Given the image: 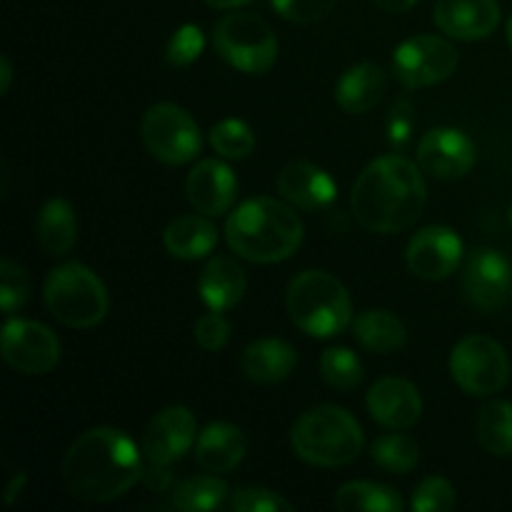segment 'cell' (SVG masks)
Segmentation results:
<instances>
[{
  "label": "cell",
  "instance_id": "33",
  "mask_svg": "<svg viewBox=\"0 0 512 512\" xmlns=\"http://www.w3.org/2000/svg\"><path fill=\"white\" fill-rule=\"evenodd\" d=\"M30 298V278L23 265L5 258L0 263V308L5 315H13L15 310L23 308Z\"/></svg>",
  "mask_w": 512,
  "mask_h": 512
},
{
  "label": "cell",
  "instance_id": "24",
  "mask_svg": "<svg viewBox=\"0 0 512 512\" xmlns=\"http://www.w3.org/2000/svg\"><path fill=\"white\" fill-rule=\"evenodd\" d=\"M35 240L45 255L63 258L78 243V218L65 198H50L35 220Z\"/></svg>",
  "mask_w": 512,
  "mask_h": 512
},
{
  "label": "cell",
  "instance_id": "14",
  "mask_svg": "<svg viewBox=\"0 0 512 512\" xmlns=\"http://www.w3.org/2000/svg\"><path fill=\"white\" fill-rule=\"evenodd\" d=\"M198 423L185 405L160 410L145 428L140 448L150 465H173L195 445Z\"/></svg>",
  "mask_w": 512,
  "mask_h": 512
},
{
  "label": "cell",
  "instance_id": "30",
  "mask_svg": "<svg viewBox=\"0 0 512 512\" xmlns=\"http://www.w3.org/2000/svg\"><path fill=\"white\" fill-rule=\"evenodd\" d=\"M370 458L380 470L390 475H408L418 468L420 448L413 438L403 433H390L370 445Z\"/></svg>",
  "mask_w": 512,
  "mask_h": 512
},
{
  "label": "cell",
  "instance_id": "12",
  "mask_svg": "<svg viewBox=\"0 0 512 512\" xmlns=\"http://www.w3.org/2000/svg\"><path fill=\"white\" fill-rule=\"evenodd\" d=\"M463 293L483 313L505 308L512 298V268L505 255L493 248H478L463 268Z\"/></svg>",
  "mask_w": 512,
  "mask_h": 512
},
{
  "label": "cell",
  "instance_id": "43",
  "mask_svg": "<svg viewBox=\"0 0 512 512\" xmlns=\"http://www.w3.org/2000/svg\"><path fill=\"white\" fill-rule=\"evenodd\" d=\"M23 485H25V475L23 473H15L13 475V483H10L8 488H5V500H8V505L13 503L15 498H18V490H23Z\"/></svg>",
  "mask_w": 512,
  "mask_h": 512
},
{
  "label": "cell",
  "instance_id": "46",
  "mask_svg": "<svg viewBox=\"0 0 512 512\" xmlns=\"http://www.w3.org/2000/svg\"><path fill=\"white\" fill-rule=\"evenodd\" d=\"M508 220H510V225H512V205H510V210H508Z\"/></svg>",
  "mask_w": 512,
  "mask_h": 512
},
{
  "label": "cell",
  "instance_id": "1",
  "mask_svg": "<svg viewBox=\"0 0 512 512\" xmlns=\"http://www.w3.org/2000/svg\"><path fill=\"white\" fill-rule=\"evenodd\" d=\"M140 450L123 430H88L70 445L63 458L60 475L65 490L83 503H110L120 498L143 480Z\"/></svg>",
  "mask_w": 512,
  "mask_h": 512
},
{
  "label": "cell",
  "instance_id": "26",
  "mask_svg": "<svg viewBox=\"0 0 512 512\" xmlns=\"http://www.w3.org/2000/svg\"><path fill=\"white\" fill-rule=\"evenodd\" d=\"M355 340L365 350L378 355H390L408 343V330L403 320L390 310H365L353 320Z\"/></svg>",
  "mask_w": 512,
  "mask_h": 512
},
{
  "label": "cell",
  "instance_id": "35",
  "mask_svg": "<svg viewBox=\"0 0 512 512\" xmlns=\"http://www.w3.org/2000/svg\"><path fill=\"white\" fill-rule=\"evenodd\" d=\"M458 503L455 488L445 478H425L413 493L415 512H450Z\"/></svg>",
  "mask_w": 512,
  "mask_h": 512
},
{
  "label": "cell",
  "instance_id": "39",
  "mask_svg": "<svg viewBox=\"0 0 512 512\" xmlns=\"http://www.w3.org/2000/svg\"><path fill=\"white\" fill-rule=\"evenodd\" d=\"M195 340H198L200 348L208 350V353L223 350L230 340V325L228 320L223 318V313L210 310L208 315H203V318L195 323Z\"/></svg>",
  "mask_w": 512,
  "mask_h": 512
},
{
  "label": "cell",
  "instance_id": "28",
  "mask_svg": "<svg viewBox=\"0 0 512 512\" xmlns=\"http://www.w3.org/2000/svg\"><path fill=\"white\" fill-rule=\"evenodd\" d=\"M478 440L495 458L512 455V405L505 400H490L478 413Z\"/></svg>",
  "mask_w": 512,
  "mask_h": 512
},
{
  "label": "cell",
  "instance_id": "29",
  "mask_svg": "<svg viewBox=\"0 0 512 512\" xmlns=\"http://www.w3.org/2000/svg\"><path fill=\"white\" fill-rule=\"evenodd\" d=\"M228 498V485L215 473L195 475L183 480L170 495V505L183 512H208L218 510Z\"/></svg>",
  "mask_w": 512,
  "mask_h": 512
},
{
  "label": "cell",
  "instance_id": "8",
  "mask_svg": "<svg viewBox=\"0 0 512 512\" xmlns=\"http://www.w3.org/2000/svg\"><path fill=\"white\" fill-rule=\"evenodd\" d=\"M140 140L155 160L165 165H185L198 158L203 135L185 108L173 103H155L140 120Z\"/></svg>",
  "mask_w": 512,
  "mask_h": 512
},
{
  "label": "cell",
  "instance_id": "44",
  "mask_svg": "<svg viewBox=\"0 0 512 512\" xmlns=\"http://www.w3.org/2000/svg\"><path fill=\"white\" fill-rule=\"evenodd\" d=\"M208 5H213V8H220V10H235L240 8V5L250 3V0H205Z\"/></svg>",
  "mask_w": 512,
  "mask_h": 512
},
{
  "label": "cell",
  "instance_id": "18",
  "mask_svg": "<svg viewBox=\"0 0 512 512\" xmlns=\"http://www.w3.org/2000/svg\"><path fill=\"white\" fill-rule=\"evenodd\" d=\"M435 25L455 40H483L500 25L498 0H438L433 10Z\"/></svg>",
  "mask_w": 512,
  "mask_h": 512
},
{
  "label": "cell",
  "instance_id": "9",
  "mask_svg": "<svg viewBox=\"0 0 512 512\" xmlns=\"http://www.w3.org/2000/svg\"><path fill=\"white\" fill-rule=\"evenodd\" d=\"M453 380L475 398L500 393L510 380V363L503 345L488 335H468L450 355Z\"/></svg>",
  "mask_w": 512,
  "mask_h": 512
},
{
  "label": "cell",
  "instance_id": "23",
  "mask_svg": "<svg viewBox=\"0 0 512 512\" xmlns=\"http://www.w3.org/2000/svg\"><path fill=\"white\" fill-rule=\"evenodd\" d=\"M245 288H248L245 270L228 255H218L210 260L198 280V293L203 303L218 313L235 308L243 300Z\"/></svg>",
  "mask_w": 512,
  "mask_h": 512
},
{
  "label": "cell",
  "instance_id": "31",
  "mask_svg": "<svg viewBox=\"0 0 512 512\" xmlns=\"http://www.w3.org/2000/svg\"><path fill=\"white\" fill-rule=\"evenodd\" d=\"M320 375L335 390H355L365 378L363 363L350 348H328L320 355Z\"/></svg>",
  "mask_w": 512,
  "mask_h": 512
},
{
  "label": "cell",
  "instance_id": "34",
  "mask_svg": "<svg viewBox=\"0 0 512 512\" xmlns=\"http://www.w3.org/2000/svg\"><path fill=\"white\" fill-rule=\"evenodd\" d=\"M205 48L203 30L193 23L180 25L173 33V38L168 40V48H165V60H168L170 68H185V65L195 63L200 58Z\"/></svg>",
  "mask_w": 512,
  "mask_h": 512
},
{
  "label": "cell",
  "instance_id": "19",
  "mask_svg": "<svg viewBox=\"0 0 512 512\" xmlns=\"http://www.w3.org/2000/svg\"><path fill=\"white\" fill-rule=\"evenodd\" d=\"M275 188H278L280 198L285 203L295 205L300 210L328 208L335 200V195H338L335 180L323 168L305 163V160L285 165L278 173Z\"/></svg>",
  "mask_w": 512,
  "mask_h": 512
},
{
  "label": "cell",
  "instance_id": "17",
  "mask_svg": "<svg viewBox=\"0 0 512 512\" xmlns=\"http://www.w3.org/2000/svg\"><path fill=\"white\" fill-rule=\"evenodd\" d=\"M368 413L388 430H410L423 415V398L405 378H380L368 393Z\"/></svg>",
  "mask_w": 512,
  "mask_h": 512
},
{
  "label": "cell",
  "instance_id": "16",
  "mask_svg": "<svg viewBox=\"0 0 512 512\" xmlns=\"http://www.w3.org/2000/svg\"><path fill=\"white\" fill-rule=\"evenodd\" d=\"M190 205L208 218L228 213L238 198V178L223 160H200L185 180Z\"/></svg>",
  "mask_w": 512,
  "mask_h": 512
},
{
  "label": "cell",
  "instance_id": "6",
  "mask_svg": "<svg viewBox=\"0 0 512 512\" xmlns=\"http://www.w3.org/2000/svg\"><path fill=\"white\" fill-rule=\"evenodd\" d=\"M43 298L50 315L68 328L88 330L103 323L110 300L103 280L80 263L58 265L48 273Z\"/></svg>",
  "mask_w": 512,
  "mask_h": 512
},
{
  "label": "cell",
  "instance_id": "10",
  "mask_svg": "<svg viewBox=\"0 0 512 512\" xmlns=\"http://www.w3.org/2000/svg\"><path fill=\"white\" fill-rule=\"evenodd\" d=\"M458 63L455 45L440 35H415L400 43L393 55L395 78L410 90L443 83L458 70Z\"/></svg>",
  "mask_w": 512,
  "mask_h": 512
},
{
  "label": "cell",
  "instance_id": "2",
  "mask_svg": "<svg viewBox=\"0 0 512 512\" xmlns=\"http://www.w3.org/2000/svg\"><path fill=\"white\" fill-rule=\"evenodd\" d=\"M428 203L423 173L403 155L373 160L355 180L350 208L355 220L370 233L390 235L418 223Z\"/></svg>",
  "mask_w": 512,
  "mask_h": 512
},
{
  "label": "cell",
  "instance_id": "5",
  "mask_svg": "<svg viewBox=\"0 0 512 512\" xmlns=\"http://www.w3.org/2000/svg\"><path fill=\"white\" fill-rule=\"evenodd\" d=\"M288 315L310 338H333L353 320L348 288L325 270H305L288 285Z\"/></svg>",
  "mask_w": 512,
  "mask_h": 512
},
{
  "label": "cell",
  "instance_id": "27",
  "mask_svg": "<svg viewBox=\"0 0 512 512\" xmlns=\"http://www.w3.org/2000/svg\"><path fill=\"white\" fill-rule=\"evenodd\" d=\"M335 508L343 512H400L403 498L398 490L388 485L355 480V483L340 485L335 493Z\"/></svg>",
  "mask_w": 512,
  "mask_h": 512
},
{
  "label": "cell",
  "instance_id": "7",
  "mask_svg": "<svg viewBox=\"0 0 512 512\" xmlns=\"http://www.w3.org/2000/svg\"><path fill=\"white\" fill-rule=\"evenodd\" d=\"M213 45L230 68L263 75L278 60V38L260 15L228 13L213 28Z\"/></svg>",
  "mask_w": 512,
  "mask_h": 512
},
{
  "label": "cell",
  "instance_id": "42",
  "mask_svg": "<svg viewBox=\"0 0 512 512\" xmlns=\"http://www.w3.org/2000/svg\"><path fill=\"white\" fill-rule=\"evenodd\" d=\"M10 83H13V68H10L8 55L0 58V95H8Z\"/></svg>",
  "mask_w": 512,
  "mask_h": 512
},
{
  "label": "cell",
  "instance_id": "41",
  "mask_svg": "<svg viewBox=\"0 0 512 512\" xmlns=\"http://www.w3.org/2000/svg\"><path fill=\"white\" fill-rule=\"evenodd\" d=\"M373 3L380 5L383 10H388V13H405V10L418 5V0H373Z\"/></svg>",
  "mask_w": 512,
  "mask_h": 512
},
{
  "label": "cell",
  "instance_id": "37",
  "mask_svg": "<svg viewBox=\"0 0 512 512\" xmlns=\"http://www.w3.org/2000/svg\"><path fill=\"white\" fill-rule=\"evenodd\" d=\"M338 0H273V8L280 18L298 25L320 23L333 13Z\"/></svg>",
  "mask_w": 512,
  "mask_h": 512
},
{
  "label": "cell",
  "instance_id": "21",
  "mask_svg": "<svg viewBox=\"0 0 512 512\" xmlns=\"http://www.w3.org/2000/svg\"><path fill=\"white\" fill-rule=\"evenodd\" d=\"M295 365H298V353L293 345L280 338L255 340L240 358V370L245 373V378L260 385H273L290 378Z\"/></svg>",
  "mask_w": 512,
  "mask_h": 512
},
{
  "label": "cell",
  "instance_id": "15",
  "mask_svg": "<svg viewBox=\"0 0 512 512\" xmlns=\"http://www.w3.org/2000/svg\"><path fill=\"white\" fill-rule=\"evenodd\" d=\"M478 150L458 128H433L420 138L418 163L438 180H460L475 168Z\"/></svg>",
  "mask_w": 512,
  "mask_h": 512
},
{
  "label": "cell",
  "instance_id": "4",
  "mask_svg": "<svg viewBox=\"0 0 512 512\" xmlns=\"http://www.w3.org/2000/svg\"><path fill=\"white\" fill-rule=\"evenodd\" d=\"M295 455L318 468H340L363 453L365 435L358 420L338 405H318L300 415L290 433Z\"/></svg>",
  "mask_w": 512,
  "mask_h": 512
},
{
  "label": "cell",
  "instance_id": "36",
  "mask_svg": "<svg viewBox=\"0 0 512 512\" xmlns=\"http://www.w3.org/2000/svg\"><path fill=\"white\" fill-rule=\"evenodd\" d=\"M235 512H293V503L270 488H240L230 498Z\"/></svg>",
  "mask_w": 512,
  "mask_h": 512
},
{
  "label": "cell",
  "instance_id": "20",
  "mask_svg": "<svg viewBox=\"0 0 512 512\" xmlns=\"http://www.w3.org/2000/svg\"><path fill=\"white\" fill-rule=\"evenodd\" d=\"M245 453H248V440L233 423H210L195 443V460L205 473H230L238 468Z\"/></svg>",
  "mask_w": 512,
  "mask_h": 512
},
{
  "label": "cell",
  "instance_id": "13",
  "mask_svg": "<svg viewBox=\"0 0 512 512\" xmlns=\"http://www.w3.org/2000/svg\"><path fill=\"white\" fill-rule=\"evenodd\" d=\"M463 240L453 228L428 225L410 238L405 250V263L410 273L423 280H445L460 268L463 260Z\"/></svg>",
  "mask_w": 512,
  "mask_h": 512
},
{
  "label": "cell",
  "instance_id": "38",
  "mask_svg": "<svg viewBox=\"0 0 512 512\" xmlns=\"http://www.w3.org/2000/svg\"><path fill=\"white\" fill-rule=\"evenodd\" d=\"M415 130V105L408 98H398L390 108L388 120H385V135H388L390 148L403 150L408 140L413 138Z\"/></svg>",
  "mask_w": 512,
  "mask_h": 512
},
{
  "label": "cell",
  "instance_id": "3",
  "mask_svg": "<svg viewBox=\"0 0 512 512\" xmlns=\"http://www.w3.org/2000/svg\"><path fill=\"white\" fill-rule=\"evenodd\" d=\"M225 240L233 253L250 263H280L303 243V223L290 203L275 198H250L230 213L225 223Z\"/></svg>",
  "mask_w": 512,
  "mask_h": 512
},
{
  "label": "cell",
  "instance_id": "25",
  "mask_svg": "<svg viewBox=\"0 0 512 512\" xmlns=\"http://www.w3.org/2000/svg\"><path fill=\"white\" fill-rule=\"evenodd\" d=\"M208 215H180L170 220L163 233L165 250L178 260H200L210 255L218 245V230Z\"/></svg>",
  "mask_w": 512,
  "mask_h": 512
},
{
  "label": "cell",
  "instance_id": "11",
  "mask_svg": "<svg viewBox=\"0 0 512 512\" xmlns=\"http://www.w3.org/2000/svg\"><path fill=\"white\" fill-rule=\"evenodd\" d=\"M3 360L20 375H45L60 363V340L48 325L10 318L0 335Z\"/></svg>",
  "mask_w": 512,
  "mask_h": 512
},
{
  "label": "cell",
  "instance_id": "22",
  "mask_svg": "<svg viewBox=\"0 0 512 512\" xmlns=\"http://www.w3.org/2000/svg\"><path fill=\"white\" fill-rule=\"evenodd\" d=\"M388 90V75L375 63H358L335 85V103L350 115H363L380 103Z\"/></svg>",
  "mask_w": 512,
  "mask_h": 512
},
{
  "label": "cell",
  "instance_id": "45",
  "mask_svg": "<svg viewBox=\"0 0 512 512\" xmlns=\"http://www.w3.org/2000/svg\"><path fill=\"white\" fill-rule=\"evenodd\" d=\"M508 43H510V48H512V20L508 23Z\"/></svg>",
  "mask_w": 512,
  "mask_h": 512
},
{
  "label": "cell",
  "instance_id": "40",
  "mask_svg": "<svg viewBox=\"0 0 512 512\" xmlns=\"http://www.w3.org/2000/svg\"><path fill=\"white\" fill-rule=\"evenodd\" d=\"M143 483L153 493H168L170 485H173V473L168 470V465H150L143 473Z\"/></svg>",
  "mask_w": 512,
  "mask_h": 512
},
{
  "label": "cell",
  "instance_id": "32",
  "mask_svg": "<svg viewBox=\"0 0 512 512\" xmlns=\"http://www.w3.org/2000/svg\"><path fill=\"white\" fill-rule=\"evenodd\" d=\"M210 145L220 158L243 160L255 150V133L243 120L225 118L210 130Z\"/></svg>",
  "mask_w": 512,
  "mask_h": 512
}]
</instances>
